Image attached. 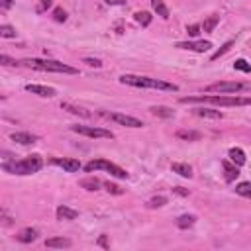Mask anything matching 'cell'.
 <instances>
[{
  "label": "cell",
  "mask_w": 251,
  "mask_h": 251,
  "mask_svg": "<svg viewBox=\"0 0 251 251\" xmlns=\"http://www.w3.org/2000/svg\"><path fill=\"white\" fill-rule=\"evenodd\" d=\"M183 104H216V106H251V97H228V95H212V97H183Z\"/></svg>",
  "instance_id": "1"
},
{
  "label": "cell",
  "mask_w": 251,
  "mask_h": 251,
  "mask_svg": "<svg viewBox=\"0 0 251 251\" xmlns=\"http://www.w3.org/2000/svg\"><path fill=\"white\" fill-rule=\"evenodd\" d=\"M120 82L122 85L135 87V89H155V91H167V93H177L179 91V87L173 85V82L151 78V77H141V75H122Z\"/></svg>",
  "instance_id": "2"
},
{
  "label": "cell",
  "mask_w": 251,
  "mask_h": 251,
  "mask_svg": "<svg viewBox=\"0 0 251 251\" xmlns=\"http://www.w3.org/2000/svg\"><path fill=\"white\" fill-rule=\"evenodd\" d=\"M43 167V159L41 155L34 153V155H28L20 161H14V163H4L2 165V169L10 175H34L38 173L39 169Z\"/></svg>",
  "instance_id": "3"
},
{
  "label": "cell",
  "mask_w": 251,
  "mask_h": 251,
  "mask_svg": "<svg viewBox=\"0 0 251 251\" xmlns=\"http://www.w3.org/2000/svg\"><path fill=\"white\" fill-rule=\"evenodd\" d=\"M20 65L34 69V71H43V73H65V75L78 73V69H75L67 63H61V61H55V59H24Z\"/></svg>",
  "instance_id": "4"
},
{
  "label": "cell",
  "mask_w": 251,
  "mask_h": 251,
  "mask_svg": "<svg viewBox=\"0 0 251 251\" xmlns=\"http://www.w3.org/2000/svg\"><path fill=\"white\" fill-rule=\"evenodd\" d=\"M206 93H218V95H235V93H251V82H239V80H222L206 87Z\"/></svg>",
  "instance_id": "5"
},
{
  "label": "cell",
  "mask_w": 251,
  "mask_h": 251,
  "mask_svg": "<svg viewBox=\"0 0 251 251\" xmlns=\"http://www.w3.org/2000/svg\"><path fill=\"white\" fill-rule=\"evenodd\" d=\"M106 171V173H110L112 177H116V179H128L130 175L126 173V169H122V167H118L116 163H110V161H106V159H97V161H91V163H87L85 165V171L87 173H93V171Z\"/></svg>",
  "instance_id": "6"
},
{
  "label": "cell",
  "mask_w": 251,
  "mask_h": 251,
  "mask_svg": "<svg viewBox=\"0 0 251 251\" xmlns=\"http://www.w3.org/2000/svg\"><path fill=\"white\" fill-rule=\"evenodd\" d=\"M71 130L78 135H87V137H104V139H112L114 134L110 130H104V128H95V126H71Z\"/></svg>",
  "instance_id": "7"
},
{
  "label": "cell",
  "mask_w": 251,
  "mask_h": 251,
  "mask_svg": "<svg viewBox=\"0 0 251 251\" xmlns=\"http://www.w3.org/2000/svg\"><path fill=\"white\" fill-rule=\"evenodd\" d=\"M100 116L120 124V126H126V128H143V122L134 118V116H128V114H120V112H100Z\"/></svg>",
  "instance_id": "8"
},
{
  "label": "cell",
  "mask_w": 251,
  "mask_h": 251,
  "mask_svg": "<svg viewBox=\"0 0 251 251\" xmlns=\"http://www.w3.org/2000/svg\"><path fill=\"white\" fill-rule=\"evenodd\" d=\"M175 47L187 49V51H194V53H204V51L212 49V43L210 41H179Z\"/></svg>",
  "instance_id": "9"
},
{
  "label": "cell",
  "mask_w": 251,
  "mask_h": 251,
  "mask_svg": "<svg viewBox=\"0 0 251 251\" xmlns=\"http://www.w3.org/2000/svg\"><path fill=\"white\" fill-rule=\"evenodd\" d=\"M51 163L53 165H57V167H61L63 171H67V173H77L78 169H80V163H78V159H59V157H55V159H51Z\"/></svg>",
  "instance_id": "10"
},
{
  "label": "cell",
  "mask_w": 251,
  "mask_h": 251,
  "mask_svg": "<svg viewBox=\"0 0 251 251\" xmlns=\"http://www.w3.org/2000/svg\"><path fill=\"white\" fill-rule=\"evenodd\" d=\"M26 91H28V93H32V95L43 97V98H51V97H55V89L45 87V85H26Z\"/></svg>",
  "instance_id": "11"
},
{
  "label": "cell",
  "mask_w": 251,
  "mask_h": 251,
  "mask_svg": "<svg viewBox=\"0 0 251 251\" xmlns=\"http://www.w3.org/2000/svg\"><path fill=\"white\" fill-rule=\"evenodd\" d=\"M10 139L20 143V145H30V143L38 141V135L30 134V132H14V134H10Z\"/></svg>",
  "instance_id": "12"
},
{
  "label": "cell",
  "mask_w": 251,
  "mask_h": 251,
  "mask_svg": "<svg viewBox=\"0 0 251 251\" xmlns=\"http://www.w3.org/2000/svg\"><path fill=\"white\" fill-rule=\"evenodd\" d=\"M222 167H224V173H226V181H228V183H232V181L237 179L239 167H237L235 163H232V161H222Z\"/></svg>",
  "instance_id": "13"
},
{
  "label": "cell",
  "mask_w": 251,
  "mask_h": 251,
  "mask_svg": "<svg viewBox=\"0 0 251 251\" xmlns=\"http://www.w3.org/2000/svg\"><path fill=\"white\" fill-rule=\"evenodd\" d=\"M193 114L198 116V118H210V120H222L224 118V114L220 110H212V108H194Z\"/></svg>",
  "instance_id": "14"
},
{
  "label": "cell",
  "mask_w": 251,
  "mask_h": 251,
  "mask_svg": "<svg viewBox=\"0 0 251 251\" xmlns=\"http://www.w3.org/2000/svg\"><path fill=\"white\" fill-rule=\"evenodd\" d=\"M38 235H39V232H38L36 228H24V230L16 235V239H18L20 243H32V241L38 239Z\"/></svg>",
  "instance_id": "15"
},
{
  "label": "cell",
  "mask_w": 251,
  "mask_h": 251,
  "mask_svg": "<svg viewBox=\"0 0 251 251\" xmlns=\"http://www.w3.org/2000/svg\"><path fill=\"white\" fill-rule=\"evenodd\" d=\"M61 108L67 110V112H71V114H75V116H80V118H91V112L89 110L80 108V106H75L71 102H61Z\"/></svg>",
  "instance_id": "16"
},
{
  "label": "cell",
  "mask_w": 251,
  "mask_h": 251,
  "mask_svg": "<svg viewBox=\"0 0 251 251\" xmlns=\"http://www.w3.org/2000/svg\"><path fill=\"white\" fill-rule=\"evenodd\" d=\"M228 155H230V161H232V163H235L237 167L245 165V161H247V159H245V153H243V149H239V147H232Z\"/></svg>",
  "instance_id": "17"
},
{
  "label": "cell",
  "mask_w": 251,
  "mask_h": 251,
  "mask_svg": "<svg viewBox=\"0 0 251 251\" xmlns=\"http://www.w3.org/2000/svg\"><path fill=\"white\" fill-rule=\"evenodd\" d=\"M78 218V212L69 208V206H59L57 208V220H77Z\"/></svg>",
  "instance_id": "18"
},
{
  "label": "cell",
  "mask_w": 251,
  "mask_h": 251,
  "mask_svg": "<svg viewBox=\"0 0 251 251\" xmlns=\"http://www.w3.org/2000/svg\"><path fill=\"white\" fill-rule=\"evenodd\" d=\"M171 169H173V173H179L185 179H191L193 177V169H191V165H187V163H173Z\"/></svg>",
  "instance_id": "19"
},
{
  "label": "cell",
  "mask_w": 251,
  "mask_h": 251,
  "mask_svg": "<svg viewBox=\"0 0 251 251\" xmlns=\"http://www.w3.org/2000/svg\"><path fill=\"white\" fill-rule=\"evenodd\" d=\"M194 224H196V216H193V214H183V216L177 218V226H179L181 230H189V228H193Z\"/></svg>",
  "instance_id": "20"
},
{
  "label": "cell",
  "mask_w": 251,
  "mask_h": 251,
  "mask_svg": "<svg viewBox=\"0 0 251 251\" xmlns=\"http://www.w3.org/2000/svg\"><path fill=\"white\" fill-rule=\"evenodd\" d=\"M149 112H151L153 116H159V118H173V116H175V110L167 108V106H151Z\"/></svg>",
  "instance_id": "21"
},
{
  "label": "cell",
  "mask_w": 251,
  "mask_h": 251,
  "mask_svg": "<svg viewBox=\"0 0 251 251\" xmlns=\"http://www.w3.org/2000/svg\"><path fill=\"white\" fill-rule=\"evenodd\" d=\"M151 6H153V10L157 12V16H161L163 20L169 18V8L165 6L163 0H151Z\"/></svg>",
  "instance_id": "22"
},
{
  "label": "cell",
  "mask_w": 251,
  "mask_h": 251,
  "mask_svg": "<svg viewBox=\"0 0 251 251\" xmlns=\"http://www.w3.org/2000/svg\"><path fill=\"white\" fill-rule=\"evenodd\" d=\"M45 245L47 247H71L73 245V241L69 239V237H51V239H47L45 241Z\"/></svg>",
  "instance_id": "23"
},
{
  "label": "cell",
  "mask_w": 251,
  "mask_h": 251,
  "mask_svg": "<svg viewBox=\"0 0 251 251\" xmlns=\"http://www.w3.org/2000/svg\"><path fill=\"white\" fill-rule=\"evenodd\" d=\"M177 137L187 139V141H198L202 137V134L200 132H193V130H179L177 132Z\"/></svg>",
  "instance_id": "24"
},
{
  "label": "cell",
  "mask_w": 251,
  "mask_h": 251,
  "mask_svg": "<svg viewBox=\"0 0 251 251\" xmlns=\"http://www.w3.org/2000/svg\"><path fill=\"white\" fill-rule=\"evenodd\" d=\"M134 20L139 24V26H143V28H147L149 24H151V20H153V16L149 14V12H135L134 14Z\"/></svg>",
  "instance_id": "25"
},
{
  "label": "cell",
  "mask_w": 251,
  "mask_h": 251,
  "mask_svg": "<svg viewBox=\"0 0 251 251\" xmlns=\"http://www.w3.org/2000/svg\"><path fill=\"white\" fill-rule=\"evenodd\" d=\"M100 185H102V183H100L98 179H93V177H91V179H82V181H80V187H82V189H87V191H91V193H93V191H98V189H100Z\"/></svg>",
  "instance_id": "26"
},
{
  "label": "cell",
  "mask_w": 251,
  "mask_h": 251,
  "mask_svg": "<svg viewBox=\"0 0 251 251\" xmlns=\"http://www.w3.org/2000/svg\"><path fill=\"white\" fill-rule=\"evenodd\" d=\"M218 22H220V16L212 14L208 20H204V24H202V30H204V32H214V28L218 26Z\"/></svg>",
  "instance_id": "27"
},
{
  "label": "cell",
  "mask_w": 251,
  "mask_h": 251,
  "mask_svg": "<svg viewBox=\"0 0 251 251\" xmlns=\"http://www.w3.org/2000/svg\"><path fill=\"white\" fill-rule=\"evenodd\" d=\"M235 193L239 194V196H245V198H251V183H239L237 187H235Z\"/></svg>",
  "instance_id": "28"
},
{
  "label": "cell",
  "mask_w": 251,
  "mask_h": 251,
  "mask_svg": "<svg viewBox=\"0 0 251 251\" xmlns=\"http://www.w3.org/2000/svg\"><path fill=\"white\" fill-rule=\"evenodd\" d=\"M0 38H6V39L16 38V28H12L8 24H2V26H0Z\"/></svg>",
  "instance_id": "29"
},
{
  "label": "cell",
  "mask_w": 251,
  "mask_h": 251,
  "mask_svg": "<svg viewBox=\"0 0 251 251\" xmlns=\"http://www.w3.org/2000/svg\"><path fill=\"white\" fill-rule=\"evenodd\" d=\"M167 202H169V200H167V196H153V198L147 200V208H161Z\"/></svg>",
  "instance_id": "30"
},
{
  "label": "cell",
  "mask_w": 251,
  "mask_h": 251,
  "mask_svg": "<svg viewBox=\"0 0 251 251\" xmlns=\"http://www.w3.org/2000/svg\"><path fill=\"white\" fill-rule=\"evenodd\" d=\"M233 69H235V71H241V73H251V65H249L245 59H237V61L233 63Z\"/></svg>",
  "instance_id": "31"
},
{
  "label": "cell",
  "mask_w": 251,
  "mask_h": 251,
  "mask_svg": "<svg viewBox=\"0 0 251 251\" xmlns=\"http://www.w3.org/2000/svg\"><path fill=\"white\" fill-rule=\"evenodd\" d=\"M232 45H233V41H228V43H224V45H222V49H218V51L212 55V59H214V61H216V59H220L224 53H228V51L232 49Z\"/></svg>",
  "instance_id": "32"
},
{
  "label": "cell",
  "mask_w": 251,
  "mask_h": 251,
  "mask_svg": "<svg viewBox=\"0 0 251 251\" xmlns=\"http://www.w3.org/2000/svg\"><path fill=\"white\" fill-rule=\"evenodd\" d=\"M53 20H55V22H65V20H67V12H65L63 8H55V10H53Z\"/></svg>",
  "instance_id": "33"
},
{
  "label": "cell",
  "mask_w": 251,
  "mask_h": 251,
  "mask_svg": "<svg viewBox=\"0 0 251 251\" xmlns=\"http://www.w3.org/2000/svg\"><path fill=\"white\" fill-rule=\"evenodd\" d=\"M0 63L6 65V67H14V65H20L16 59H10L8 55H0Z\"/></svg>",
  "instance_id": "34"
},
{
  "label": "cell",
  "mask_w": 251,
  "mask_h": 251,
  "mask_svg": "<svg viewBox=\"0 0 251 251\" xmlns=\"http://www.w3.org/2000/svg\"><path fill=\"white\" fill-rule=\"evenodd\" d=\"M47 8H51V0H39V4H38V8H36V10L41 14V12H45Z\"/></svg>",
  "instance_id": "35"
},
{
  "label": "cell",
  "mask_w": 251,
  "mask_h": 251,
  "mask_svg": "<svg viewBox=\"0 0 251 251\" xmlns=\"http://www.w3.org/2000/svg\"><path fill=\"white\" fill-rule=\"evenodd\" d=\"M187 34H189L191 38H196V36L200 34V26H198V24H193V26H189V28H187Z\"/></svg>",
  "instance_id": "36"
},
{
  "label": "cell",
  "mask_w": 251,
  "mask_h": 251,
  "mask_svg": "<svg viewBox=\"0 0 251 251\" xmlns=\"http://www.w3.org/2000/svg\"><path fill=\"white\" fill-rule=\"evenodd\" d=\"M104 187H106V191H108V193H112V194H124V191H122L120 187H116V185H112V183H106Z\"/></svg>",
  "instance_id": "37"
},
{
  "label": "cell",
  "mask_w": 251,
  "mask_h": 251,
  "mask_svg": "<svg viewBox=\"0 0 251 251\" xmlns=\"http://www.w3.org/2000/svg\"><path fill=\"white\" fill-rule=\"evenodd\" d=\"M12 4H14V0H0V8L2 10H8Z\"/></svg>",
  "instance_id": "38"
},
{
  "label": "cell",
  "mask_w": 251,
  "mask_h": 251,
  "mask_svg": "<svg viewBox=\"0 0 251 251\" xmlns=\"http://www.w3.org/2000/svg\"><path fill=\"white\" fill-rule=\"evenodd\" d=\"M106 4H110V6H124L126 4V0H104Z\"/></svg>",
  "instance_id": "39"
},
{
  "label": "cell",
  "mask_w": 251,
  "mask_h": 251,
  "mask_svg": "<svg viewBox=\"0 0 251 251\" xmlns=\"http://www.w3.org/2000/svg\"><path fill=\"white\" fill-rule=\"evenodd\" d=\"M85 63H87L89 67H97V69H98V67L102 65V63H100L98 59H85Z\"/></svg>",
  "instance_id": "40"
},
{
  "label": "cell",
  "mask_w": 251,
  "mask_h": 251,
  "mask_svg": "<svg viewBox=\"0 0 251 251\" xmlns=\"http://www.w3.org/2000/svg\"><path fill=\"white\" fill-rule=\"evenodd\" d=\"M98 243L104 247V249H108L110 245H108V241H106V235H100V239H98Z\"/></svg>",
  "instance_id": "41"
}]
</instances>
